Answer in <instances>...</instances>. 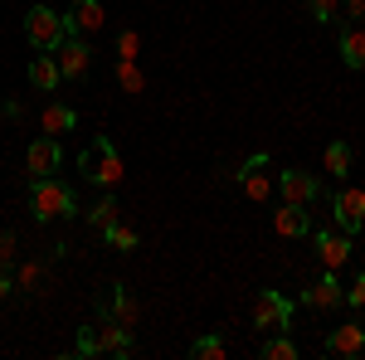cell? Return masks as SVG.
I'll return each mask as SVG.
<instances>
[{
  "label": "cell",
  "mask_w": 365,
  "mask_h": 360,
  "mask_svg": "<svg viewBox=\"0 0 365 360\" xmlns=\"http://www.w3.org/2000/svg\"><path fill=\"white\" fill-rule=\"evenodd\" d=\"M346 302H351V307H365V273L351 277V287H346Z\"/></svg>",
  "instance_id": "obj_30"
},
{
  "label": "cell",
  "mask_w": 365,
  "mask_h": 360,
  "mask_svg": "<svg viewBox=\"0 0 365 360\" xmlns=\"http://www.w3.org/2000/svg\"><path fill=\"white\" fill-rule=\"evenodd\" d=\"M234 185H239V195H244V200H268V195H273V170H268V156H263V151H253L249 161H244V170H234Z\"/></svg>",
  "instance_id": "obj_7"
},
{
  "label": "cell",
  "mask_w": 365,
  "mask_h": 360,
  "mask_svg": "<svg viewBox=\"0 0 365 360\" xmlns=\"http://www.w3.org/2000/svg\"><path fill=\"white\" fill-rule=\"evenodd\" d=\"M258 356L263 360H297V346H292L282 331H268V341L258 346Z\"/></svg>",
  "instance_id": "obj_22"
},
{
  "label": "cell",
  "mask_w": 365,
  "mask_h": 360,
  "mask_svg": "<svg viewBox=\"0 0 365 360\" xmlns=\"http://www.w3.org/2000/svg\"><path fill=\"white\" fill-rule=\"evenodd\" d=\"M302 5L312 10L317 25H336V20H341V0H302Z\"/></svg>",
  "instance_id": "obj_26"
},
{
  "label": "cell",
  "mask_w": 365,
  "mask_h": 360,
  "mask_svg": "<svg viewBox=\"0 0 365 360\" xmlns=\"http://www.w3.org/2000/svg\"><path fill=\"white\" fill-rule=\"evenodd\" d=\"M10 292H15V277H10V273H5V268H0V302H5Z\"/></svg>",
  "instance_id": "obj_32"
},
{
  "label": "cell",
  "mask_w": 365,
  "mask_h": 360,
  "mask_svg": "<svg viewBox=\"0 0 365 360\" xmlns=\"http://www.w3.org/2000/svg\"><path fill=\"white\" fill-rule=\"evenodd\" d=\"M137 49H141V34L137 29H122L117 34V58H137Z\"/></svg>",
  "instance_id": "obj_29"
},
{
  "label": "cell",
  "mask_w": 365,
  "mask_h": 360,
  "mask_svg": "<svg viewBox=\"0 0 365 360\" xmlns=\"http://www.w3.org/2000/svg\"><path fill=\"white\" fill-rule=\"evenodd\" d=\"M302 307H317V312H336V307H346V287L336 282L331 268L317 277L312 287H302Z\"/></svg>",
  "instance_id": "obj_11"
},
{
  "label": "cell",
  "mask_w": 365,
  "mask_h": 360,
  "mask_svg": "<svg viewBox=\"0 0 365 360\" xmlns=\"http://www.w3.org/2000/svg\"><path fill=\"white\" fill-rule=\"evenodd\" d=\"M327 170H331L336 180L351 175V146H346V141H331V146H327Z\"/></svg>",
  "instance_id": "obj_23"
},
{
  "label": "cell",
  "mask_w": 365,
  "mask_h": 360,
  "mask_svg": "<svg viewBox=\"0 0 365 360\" xmlns=\"http://www.w3.org/2000/svg\"><path fill=\"white\" fill-rule=\"evenodd\" d=\"M25 166H29V175H54V170L63 166V151H58V141H54V137H39V141H29V151H25Z\"/></svg>",
  "instance_id": "obj_15"
},
{
  "label": "cell",
  "mask_w": 365,
  "mask_h": 360,
  "mask_svg": "<svg viewBox=\"0 0 365 360\" xmlns=\"http://www.w3.org/2000/svg\"><path fill=\"white\" fill-rule=\"evenodd\" d=\"M278 195L287 205H317L322 200V180L312 175V170H278Z\"/></svg>",
  "instance_id": "obj_8"
},
{
  "label": "cell",
  "mask_w": 365,
  "mask_h": 360,
  "mask_svg": "<svg viewBox=\"0 0 365 360\" xmlns=\"http://www.w3.org/2000/svg\"><path fill=\"white\" fill-rule=\"evenodd\" d=\"M361 351H365V326L361 322L331 326V336H327V356H361Z\"/></svg>",
  "instance_id": "obj_16"
},
{
  "label": "cell",
  "mask_w": 365,
  "mask_h": 360,
  "mask_svg": "<svg viewBox=\"0 0 365 360\" xmlns=\"http://www.w3.org/2000/svg\"><path fill=\"white\" fill-rule=\"evenodd\" d=\"M15 253H20L15 229H0V268H10V263H15Z\"/></svg>",
  "instance_id": "obj_28"
},
{
  "label": "cell",
  "mask_w": 365,
  "mask_h": 360,
  "mask_svg": "<svg viewBox=\"0 0 365 360\" xmlns=\"http://www.w3.org/2000/svg\"><path fill=\"white\" fill-rule=\"evenodd\" d=\"M44 282H49V263H20L15 268V292H44Z\"/></svg>",
  "instance_id": "obj_20"
},
{
  "label": "cell",
  "mask_w": 365,
  "mask_h": 360,
  "mask_svg": "<svg viewBox=\"0 0 365 360\" xmlns=\"http://www.w3.org/2000/svg\"><path fill=\"white\" fill-rule=\"evenodd\" d=\"M78 127V112L68 108V103H49V108L39 112V132L44 137H63V132H73Z\"/></svg>",
  "instance_id": "obj_18"
},
{
  "label": "cell",
  "mask_w": 365,
  "mask_h": 360,
  "mask_svg": "<svg viewBox=\"0 0 365 360\" xmlns=\"http://www.w3.org/2000/svg\"><path fill=\"white\" fill-rule=\"evenodd\" d=\"M29 83L39 88V93H54V88L63 83V73H58L54 54H39V58H34V63H29Z\"/></svg>",
  "instance_id": "obj_19"
},
{
  "label": "cell",
  "mask_w": 365,
  "mask_h": 360,
  "mask_svg": "<svg viewBox=\"0 0 365 360\" xmlns=\"http://www.w3.org/2000/svg\"><path fill=\"white\" fill-rule=\"evenodd\" d=\"M103 0H73L68 5V15H63V25H68V34H98L103 29Z\"/></svg>",
  "instance_id": "obj_13"
},
{
  "label": "cell",
  "mask_w": 365,
  "mask_h": 360,
  "mask_svg": "<svg viewBox=\"0 0 365 360\" xmlns=\"http://www.w3.org/2000/svg\"><path fill=\"white\" fill-rule=\"evenodd\" d=\"M331 215H336L341 224V234H361L365 229V190H336L331 195Z\"/></svg>",
  "instance_id": "obj_10"
},
{
  "label": "cell",
  "mask_w": 365,
  "mask_h": 360,
  "mask_svg": "<svg viewBox=\"0 0 365 360\" xmlns=\"http://www.w3.org/2000/svg\"><path fill=\"white\" fill-rule=\"evenodd\" d=\"M78 175L93 180V185H103V190H117V180H122V156H117V146L108 137H93L78 151Z\"/></svg>",
  "instance_id": "obj_3"
},
{
  "label": "cell",
  "mask_w": 365,
  "mask_h": 360,
  "mask_svg": "<svg viewBox=\"0 0 365 360\" xmlns=\"http://www.w3.org/2000/svg\"><path fill=\"white\" fill-rule=\"evenodd\" d=\"M98 317H108V322H117V326H137L141 322V302L132 297V287L127 282H108L103 287V297H98Z\"/></svg>",
  "instance_id": "obj_5"
},
{
  "label": "cell",
  "mask_w": 365,
  "mask_h": 360,
  "mask_svg": "<svg viewBox=\"0 0 365 360\" xmlns=\"http://www.w3.org/2000/svg\"><path fill=\"white\" fill-rule=\"evenodd\" d=\"M29 215L39 224L73 220V215H78V195L68 190L63 180H54V175H34V180H29Z\"/></svg>",
  "instance_id": "obj_1"
},
{
  "label": "cell",
  "mask_w": 365,
  "mask_h": 360,
  "mask_svg": "<svg viewBox=\"0 0 365 360\" xmlns=\"http://www.w3.org/2000/svg\"><path fill=\"white\" fill-rule=\"evenodd\" d=\"M253 326L258 331H287L292 326V302L282 292H273V287H263L253 297Z\"/></svg>",
  "instance_id": "obj_6"
},
{
  "label": "cell",
  "mask_w": 365,
  "mask_h": 360,
  "mask_svg": "<svg viewBox=\"0 0 365 360\" xmlns=\"http://www.w3.org/2000/svg\"><path fill=\"white\" fill-rule=\"evenodd\" d=\"M312 244H317L322 268H331V273L351 263V234H331V229H322V234H312Z\"/></svg>",
  "instance_id": "obj_12"
},
{
  "label": "cell",
  "mask_w": 365,
  "mask_h": 360,
  "mask_svg": "<svg viewBox=\"0 0 365 360\" xmlns=\"http://www.w3.org/2000/svg\"><path fill=\"white\" fill-rule=\"evenodd\" d=\"M365 15V0H341V20H361Z\"/></svg>",
  "instance_id": "obj_31"
},
{
  "label": "cell",
  "mask_w": 365,
  "mask_h": 360,
  "mask_svg": "<svg viewBox=\"0 0 365 360\" xmlns=\"http://www.w3.org/2000/svg\"><path fill=\"white\" fill-rule=\"evenodd\" d=\"M190 356H195V360H225L229 356V341H225V336H200L195 346H190Z\"/></svg>",
  "instance_id": "obj_24"
},
{
  "label": "cell",
  "mask_w": 365,
  "mask_h": 360,
  "mask_svg": "<svg viewBox=\"0 0 365 360\" xmlns=\"http://www.w3.org/2000/svg\"><path fill=\"white\" fill-rule=\"evenodd\" d=\"M98 234H103V244H108V249H117V253H132V249L141 244L137 229H127V224H117V220H108Z\"/></svg>",
  "instance_id": "obj_21"
},
{
  "label": "cell",
  "mask_w": 365,
  "mask_h": 360,
  "mask_svg": "<svg viewBox=\"0 0 365 360\" xmlns=\"http://www.w3.org/2000/svg\"><path fill=\"white\" fill-rule=\"evenodd\" d=\"M273 229H278L282 239H307V234H312L307 205H287V200H282L278 210H273Z\"/></svg>",
  "instance_id": "obj_14"
},
{
  "label": "cell",
  "mask_w": 365,
  "mask_h": 360,
  "mask_svg": "<svg viewBox=\"0 0 365 360\" xmlns=\"http://www.w3.org/2000/svg\"><path fill=\"white\" fill-rule=\"evenodd\" d=\"M117 83L127 88V93H141L146 88V78L137 73V58H117Z\"/></svg>",
  "instance_id": "obj_27"
},
{
  "label": "cell",
  "mask_w": 365,
  "mask_h": 360,
  "mask_svg": "<svg viewBox=\"0 0 365 360\" xmlns=\"http://www.w3.org/2000/svg\"><path fill=\"white\" fill-rule=\"evenodd\" d=\"M137 351V341L127 326H117L108 317H98L93 326L78 331V346H73V356H132Z\"/></svg>",
  "instance_id": "obj_2"
},
{
  "label": "cell",
  "mask_w": 365,
  "mask_h": 360,
  "mask_svg": "<svg viewBox=\"0 0 365 360\" xmlns=\"http://www.w3.org/2000/svg\"><path fill=\"white\" fill-rule=\"evenodd\" d=\"M68 34V25H63V15H54L49 5H34L25 15V39L39 49V54H54V44Z\"/></svg>",
  "instance_id": "obj_4"
},
{
  "label": "cell",
  "mask_w": 365,
  "mask_h": 360,
  "mask_svg": "<svg viewBox=\"0 0 365 360\" xmlns=\"http://www.w3.org/2000/svg\"><path fill=\"white\" fill-rule=\"evenodd\" d=\"M83 220H88V224H98V229H103L108 220H117V200H113V190L103 195L98 205H88V210H83Z\"/></svg>",
  "instance_id": "obj_25"
},
{
  "label": "cell",
  "mask_w": 365,
  "mask_h": 360,
  "mask_svg": "<svg viewBox=\"0 0 365 360\" xmlns=\"http://www.w3.org/2000/svg\"><path fill=\"white\" fill-rule=\"evenodd\" d=\"M54 63H58L63 78H83L88 63H93V49L83 44V34H63V39L54 44Z\"/></svg>",
  "instance_id": "obj_9"
},
{
  "label": "cell",
  "mask_w": 365,
  "mask_h": 360,
  "mask_svg": "<svg viewBox=\"0 0 365 360\" xmlns=\"http://www.w3.org/2000/svg\"><path fill=\"white\" fill-rule=\"evenodd\" d=\"M341 63H346L351 73L365 68V25H356V20L341 25Z\"/></svg>",
  "instance_id": "obj_17"
}]
</instances>
